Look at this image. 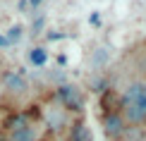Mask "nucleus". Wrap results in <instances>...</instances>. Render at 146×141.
<instances>
[{"mask_svg": "<svg viewBox=\"0 0 146 141\" xmlns=\"http://www.w3.org/2000/svg\"><path fill=\"white\" fill-rule=\"evenodd\" d=\"M120 113L127 124L141 127L146 124V89L144 84H132L120 98Z\"/></svg>", "mask_w": 146, "mask_h": 141, "instance_id": "obj_1", "label": "nucleus"}, {"mask_svg": "<svg viewBox=\"0 0 146 141\" xmlns=\"http://www.w3.org/2000/svg\"><path fill=\"white\" fill-rule=\"evenodd\" d=\"M55 101L62 105L67 113H82L84 110V93L74 84H60L55 89Z\"/></svg>", "mask_w": 146, "mask_h": 141, "instance_id": "obj_2", "label": "nucleus"}, {"mask_svg": "<svg viewBox=\"0 0 146 141\" xmlns=\"http://www.w3.org/2000/svg\"><path fill=\"white\" fill-rule=\"evenodd\" d=\"M43 122H46V127L50 132H62L65 127H67V110H65L60 103H50V105H46L43 108Z\"/></svg>", "mask_w": 146, "mask_h": 141, "instance_id": "obj_3", "label": "nucleus"}, {"mask_svg": "<svg viewBox=\"0 0 146 141\" xmlns=\"http://www.w3.org/2000/svg\"><path fill=\"white\" fill-rule=\"evenodd\" d=\"M3 91L12 98H22L29 91V84L22 72H5L3 74Z\"/></svg>", "mask_w": 146, "mask_h": 141, "instance_id": "obj_4", "label": "nucleus"}, {"mask_svg": "<svg viewBox=\"0 0 146 141\" xmlns=\"http://www.w3.org/2000/svg\"><path fill=\"white\" fill-rule=\"evenodd\" d=\"M103 132H106V136H110V139L125 136L127 122L122 117V113H106L103 115Z\"/></svg>", "mask_w": 146, "mask_h": 141, "instance_id": "obj_5", "label": "nucleus"}, {"mask_svg": "<svg viewBox=\"0 0 146 141\" xmlns=\"http://www.w3.org/2000/svg\"><path fill=\"white\" fill-rule=\"evenodd\" d=\"M7 141H38V127L34 124H27L17 132H10L7 134Z\"/></svg>", "mask_w": 146, "mask_h": 141, "instance_id": "obj_6", "label": "nucleus"}, {"mask_svg": "<svg viewBox=\"0 0 146 141\" xmlns=\"http://www.w3.org/2000/svg\"><path fill=\"white\" fill-rule=\"evenodd\" d=\"M27 124H31V120H29V115L27 113H15V115H10L7 120H5V132H17V129H22V127H27Z\"/></svg>", "mask_w": 146, "mask_h": 141, "instance_id": "obj_7", "label": "nucleus"}, {"mask_svg": "<svg viewBox=\"0 0 146 141\" xmlns=\"http://www.w3.org/2000/svg\"><path fill=\"white\" fill-rule=\"evenodd\" d=\"M70 139L72 141H94V139H91V129L84 124V122H74V124H72Z\"/></svg>", "mask_w": 146, "mask_h": 141, "instance_id": "obj_8", "label": "nucleus"}, {"mask_svg": "<svg viewBox=\"0 0 146 141\" xmlns=\"http://www.w3.org/2000/svg\"><path fill=\"white\" fill-rule=\"evenodd\" d=\"M29 62H31L34 67H43L48 62V50H46L43 46L31 48V50H29Z\"/></svg>", "mask_w": 146, "mask_h": 141, "instance_id": "obj_9", "label": "nucleus"}, {"mask_svg": "<svg viewBox=\"0 0 146 141\" xmlns=\"http://www.w3.org/2000/svg\"><path fill=\"white\" fill-rule=\"evenodd\" d=\"M22 36H24V26H22V24H15V26H10V29H7L5 38H7V43L12 46V43H19Z\"/></svg>", "mask_w": 146, "mask_h": 141, "instance_id": "obj_10", "label": "nucleus"}, {"mask_svg": "<svg viewBox=\"0 0 146 141\" xmlns=\"http://www.w3.org/2000/svg\"><path fill=\"white\" fill-rule=\"evenodd\" d=\"M91 86H94V91H96V93H106V91H108L106 79H98V77H96L94 81H91Z\"/></svg>", "mask_w": 146, "mask_h": 141, "instance_id": "obj_11", "label": "nucleus"}, {"mask_svg": "<svg viewBox=\"0 0 146 141\" xmlns=\"http://www.w3.org/2000/svg\"><path fill=\"white\" fill-rule=\"evenodd\" d=\"M106 60H108V50L98 48V53L94 55V65H106Z\"/></svg>", "mask_w": 146, "mask_h": 141, "instance_id": "obj_12", "label": "nucleus"}, {"mask_svg": "<svg viewBox=\"0 0 146 141\" xmlns=\"http://www.w3.org/2000/svg\"><path fill=\"white\" fill-rule=\"evenodd\" d=\"M89 22L94 24V26H98V24H101V15H98V12H94V15L89 17Z\"/></svg>", "mask_w": 146, "mask_h": 141, "instance_id": "obj_13", "label": "nucleus"}, {"mask_svg": "<svg viewBox=\"0 0 146 141\" xmlns=\"http://www.w3.org/2000/svg\"><path fill=\"white\" fill-rule=\"evenodd\" d=\"M41 26H43V19L38 17V19H36V24H34V31H31V34H41Z\"/></svg>", "mask_w": 146, "mask_h": 141, "instance_id": "obj_14", "label": "nucleus"}, {"mask_svg": "<svg viewBox=\"0 0 146 141\" xmlns=\"http://www.w3.org/2000/svg\"><path fill=\"white\" fill-rule=\"evenodd\" d=\"M10 43H7V38H5V34H0V48H7Z\"/></svg>", "mask_w": 146, "mask_h": 141, "instance_id": "obj_15", "label": "nucleus"}, {"mask_svg": "<svg viewBox=\"0 0 146 141\" xmlns=\"http://www.w3.org/2000/svg\"><path fill=\"white\" fill-rule=\"evenodd\" d=\"M48 38H50V41H58V38H65V34H48Z\"/></svg>", "mask_w": 146, "mask_h": 141, "instance_id": "obj_16", "label": "nucleus"}, {"mask_svg": "<svg viewBox=\"0 0 146 141\" xmlns=\"http://www.w3.org/2000/svg\"><path fill=\"white\" fill-rule=\"evenodd\" d=\"M27 3H29V5H31V7H38V5H41V3H43V0H27Z\"/></svg>", "mask_w": 146, "mask_h": 141, "instance_id": "obj_17", "label": "nucleus"}, {"mask_svg": "<svg viewBox=\"0 0 146 141\" xmlns=\"http://www.w3.org/2000/svg\"><path fill=\"white\" fill-rule=\"evenodd\" d=\"M144 89H146V86H144Z\"/></svg>", "mask_w": 146, "mask_h": 141, "instance_id": "obj_18", "label": "nucleus"}]
</instances>
